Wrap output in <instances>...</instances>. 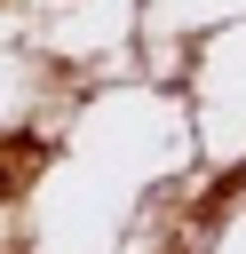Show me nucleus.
Instances as JSON below:
<instances>
[{
    "instance_id": "obj_1",
    "label": "nucleus",
    "mask_w": 246,
    "mask_h": 254,
    "mask_svg": "<svg viewBox=\"0 0 246 254\" xmlns=\"http://www.w3.org/2000/svg\"><path fill=\"white\" fill-rule=\"evenodd\" d=\"M0 190H8V167H0Z\"/></svg>"
}]
</instances>
